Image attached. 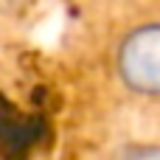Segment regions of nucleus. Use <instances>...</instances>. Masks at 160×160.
<instances>
[{
    "mask_svg": "<svg viewBox=\"0 0 160 160\" xmlns=\"http://www.w3.org/2000/svg\"><path fill=\"white\" fill-rule=\"evenodd\" d=\"M112 73L129 96L160 101V20L138 22L118 37Z\"/></svg>",
    "mask_w": 160,
    "mask_h": 160,
    "instance_id": "1",
    "label": "nucleus"
},
{
    "mask_svg": "<svg viewBox=\"0 0 160 160\" xmlns=\"http://www.w3.org/2000/svg\"><path fill=\"white\" fill-rule=\"evenodd\" d=\"M110 160H160V141H129L118 146Z\"/></svg>",
    "mask_w": 160,
    "mask_h": 160,
    "instance_id": "2",
    "label": "nucleus"
}]
</instances>
